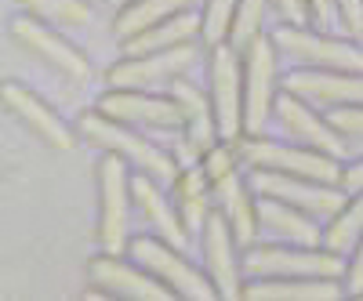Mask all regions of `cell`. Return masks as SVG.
I'll return each instance as SVG.
<instances>
[{
    "mask_svg": "<svg viewBox=\"0 0 363 301\" xmlns=\"http://www.w3.org/2000/svg\"><path fill=\"white\" fill-rule=\"evenodd\" d=\"M272 47L294 69H338V73H363V44L349 37H335L330 29L291 25L280 22L269 33Z\"/></svg>",
    "mask_w": 363,
    "mask_h": 301,
    "instance_id": "obj_1",
    "label": "cell"
},
{
    "mask_svg": "<svg viewBox=\"0 0 363 301\" xmlns=\"http://www.w3.org/2000/svg\"><path fill=\"white\" fill-rule=\"evenodd\" d=\"M244 280H342L345 258L327 247H294V244H251L240 254Z\"/></svg>",
    "mask_w": 363,
    "mask_h": 301,
    "instance_id": "obj_2",
    "label": "cell"
},
{
    "mask_svg": "<svg viewBox=\"0 0 363 301\" xmlns=\"http://www.w3.org/2000/svg\"><path fill=\"white\" fill-rule=\"evenodd\" d=\"M77 131L91 142L106 149V153H116L120 160H124L128 167L157 178L160 186H171V178L178 174V164L174 157L167 153V149H160L157 142H149L138 127H128V124H116V120L102 116L99 109H91L77 120Z\"/></svg>",
    "mask_w": 363,
    "mask_h": 301,
    "instance_id": "obj_3",
    "label": "cell"
},
{
    "mask_svg": "<svg viewBox=\"0 0 363 301\" xmlns=\"http://www.w3.org/2000/svg\"><path fill=\"white\" fill-rule=\"evenodd\" d=\"M240 160L244 171H280L294 178H309V182L338 186L342 160L320 153V149L298 145V142H277L265 135H244L240 138Z\"/></svg>",
    "mask_w": 363,
    "mask_h": 301,
    "instance_id": "obj_4",
    "label": "cell"
},
{
    "mask_svg": "<svg viewBox=\"0 0 363 301\" xmlns=\"http://www.w3.org/2000/svg\"><path fill=\"white\" fill-rule=\"evenodd\" d=\"M128 254L131 261H138L145 273H153L167 290H174V297H189V301H218L215 283L207 280L203 268H196L178 247L164 244L160 236H135L128 239Z\"/></svg>",
    "mask_w": 363,
    "mask_h": 301,
    "instance_id": "obj_5",
    "label": "cell"
},
{
    "mask_svg": "<svg viewBox=\"0 0 363 301\" xmlns=\"http://www.w3.org/2000/svg\"><path fill=\"white\" fill-rule=\"evenodd\" d=\"M240 66H244V135H265L272 102L280 95V55L269 33L255 37L240 51Z\"/></svg>",
    "mask_w": 363,
    "mask_h": 301,
    "instance_id": "obj_6",
    "label": "cell"
},
{
    "mask_svg": "<svg viewBox=\"0 0 363 301\" xmlns=\"http://www.w3.org/2000/svg\"><path fill=\"white\" fill-rule=\"evenodd\" d=\"M131 210V167L106 153L99 160V244L106 254H128Z\"/></svg>",
    "mask_w": 363,
    "mask_h": 301,
    "instance_id": "obj_7",
    "label": "cell"
},
{
    "mask_svg": "<svg viewBox=\"0 0 363 301\" xmlns=\"http://www.w3.org/2000/svg\"><path fill=\"white\" fill-rule=\"evenodd\" d=\"M207 76H211V109H215V127L222 142L244 138V66L240 51L229 44L207 47Z\"/></svg>",
    "mask_w": 363,
    "mask_h": 301,
    "instance_id": "obj_8",
    "label": "cell"
},
{
    "mask_svg": "<svg viewBox=\"0 0 363 301\" xmlns=\"http://www.w3.org/2000/svg\"><path fill=\"white\" fill-rule=\"evenodd\" d=\"M200 58H203L200 40L178 44L167 51H153V55H124L106 73V80H109V87H128V91H157V87H167L171 80L186 76Z\"/></svg>",
    "mask_w": 363,
    "mask_h": 301,
    "instance_id": "obj_9",
    "label": "cell"
},
{
    "mask_svg": "<svg viewBox=\"0 0 363 301\" xmlns=\"http://www.w3.org/2000/svg\"><path fill=\"white\" fill-rule=\"evenodd\" d=\"M8 29H11V40H15L22 51H29L33 58H40V62H44L48 69H55L58 76H66V80H73V84L91 80V62H87V58H84L66 37H58L55 25H48V22H40V18H33V15H15Z\"/></svg>",
    "mask_w": 363,
    "mask_h": 301,
    "instance_id": "obj_10",
    "label": "cell"
},
{
    "mask_svg": "<svg viewBox=\"0 0 363 301\" xmlns=\"http://www.w3.org/2000/svg\"><path fill=\"white\" fill-rule=\"evenodd\" d=\"M247 182L258 196H272L284 200L298 210H306L309 218L327 222L338 215V207L345 203V189L342 186H323V182H309V178H294V174H280V171H247Z\"/></svg>",
    "mask_w": 363,
    "mask_h": 301,
    "instance_id": "obj_11",
    "label": "cell"
},
{
    "mask_svg": "<svg viewBox=\"0 0 363 301\" xmlns=\"http://www.w3.org/2000/svg\"><path fill=\"white\" fill-rule=\"evenodd\" d=\"M87 283L91 297H131V301H171L174 290H167L153 273H145L138 261H124V254H99L87 261Z\"/></svg>",
    "mask_w": 363,
    "mask_h": 301,
    "instance_id": "obj_12",
    "label": "cell"
},
{
    "mask_svg": "<svg viewBox=\"0 0 363 301\" xmlns=\"http://www.w3.org/2000/svg\"><path fill=\"white\" fill-rule=\"evenodd\" d=\"M99 113L116 120L128 127H145V131H160V135H178L182 131V113L174 98L164 91H128V87H113L99 98Z\"/></svg>",
    "mask_w": 363,
    "mask_h": 301,
    "instance_id": "obj_13",
    "label": "cell"
},
{
    "mask_svg": "<svg viewBox=\"0 0 363 301\" xmlns=\"http://www.w3.org/2000/svg\"><path fill=\"white\" fill-rule=\"evenodd\" d=\"M200 254H203V273L207 280L215 283L218 297H240L244 290V265H240V254L244 247L233 239V229L225 225V218L218 215L215 207L207 210V218L200 225Z\"/></svg>",
    "mask_w": 363,
    "mask_h": 301,
    "instance_id": "obj_14",
    "label": "cell"
},
{
    "mask_svg": "<svg viewBox=\"0 0 363 301\" xmlns=\"http://www.w3.org/2000/svg\"><path fill=\"white\" fill-rule=\"evenodd\" d=\"M272 120L284 127V135H287L291 142L309 145V149H320V153L335 157V160H342V164H345L349 153H352V145H349L335 127H330L327 113L313 109L309 102H301V98H294V95H287V91H280L277 102H272Z\"/></svg>",
    "mask_w": 363,
    "mask_h": 301,
    "instance_id": "obj_15",
    "label": "cell"
},
{
    "mask_svg": "<svg viewBox=\"0 0 363 301\" xmlns=\"http://www.w3.org/2000/svg\"><path fill=\"white\" fill-rule=\"evenodd\" d=\"M280 91L309 102L320 113L363 106V73H338V69H291L280 80Z\"/></svg>",
    "mask_w": 363,
    "mask_h": 301,
    "instance_id": "obj_16",
    "label": "cell"
},
{
    "mask_svg": "<svg viewBox=\"0 0 363 301\" xmlns=\"http://www.w3.org/2000/svg\"><path fill=\"white\" fill-rule=\"evenodd\" d=\"M0 106H4L22 127L33 131L44 145L58 149V153L77 149V131L44 98H37L33 91H29L26 84H18V80H4V84H0Z\"/></svg>",
    "mask_w": 363,
    "mask_h": 301,
    "instance_id": "obj_17",
    "label": "cell"
},
{
    "mask_svg": "<svg viewBox=\"0 0 363 301\" xmlns=\"http://www.w3.org/2000/svg\"><path fill=\"white\" fill-rule=\"evenodd\" d=\"M255 215H258V239L265 236L272 244H294V247H320L323 239V222L309 218L306 210L284 200L255 193Z\"/></svg>",
    "mask_w": 363,
    "mask_h": 301,
    "instance_id": "obj_18",
    "label": "cell"
},
{
    "mask_svg": "<svg viewBox=\"0 0 363 301\" xmlns=\"http://www.w3.org/2000/svg\"><path fill=\"white\" fill-rule=\"evenodd\" d=\"M131 203H135L138 215L145 218V225L153 229L164 244H171V247H178V251H186V247L193 244L189 229L182 225L174 203L164 196V186L157 182V178H149V174H142V171L131 174Z\"/></svg>",
    "mask_w": 363,
    "mask_h": 301,
    "instance_id": "obj_19",
    "label": "cell"
},
{
    "mask_svg": "<svg viewBox=\"0 0 363 301\" xmlns=\"http://www.w3.org/2000/svg\"><path fill=\"white\" fill-rule=\"evenodd\" d=\"M211 196H215V210L225 218V225L233 229V239L240 247L258 244V215H255V189L247 182L244 171H236L222 182L211 186Z\"/></svg>",
    "mask_w": 363,
    "mask_h": 301,
    "instance_id": "obj_20",
    "label": "cell"
},
{
    "mask_svg": "<svg viewBox=\"0 0 363 301\" xmlns=\"http://www.w3.org/2000/svg\"><path fill=\"white\" fill-rule=\"evenodd\" d=\"M167 95L174 98L178 113H182V138L189 142V149L200 157L203 149H211L218 142V127H215V109H211V98L207 91H200V87L186 76H178L167 84Z\"/></svg>",
    "mask_w": 363,
    "mask_h": 301,
    "instance_id": "obj_21",
    "label": "cell"
},
{
    "mask_svg": "<svg viewBox=\"0 0 363 301\" xmlns=\"http://www.w3.org/2000/svg\"><path fill=\"white\" fill-rule=\"evenodd\" d=\"M240 297L251 301H338L345 297L342 280H244Z\"/></svg>",
    "mask_w": 363,
    "mask_h": 301,
    "instance_id": "obj_22",
    "label": "cell"
},
{
    "mask_svg": "<svg viewBox=\"0 0 363 301\" xmlns=\"http://www.w3.org/2000/svg\"><path fill=\"white\" fill-rule=\"evenodd\" d=\"M171 203L178 210L182 225L189 229V236L200 232L207 210L215 207V196H211V182L203 178L200 164H189V167H178V174L171 178Z\"/></svg>",
    "mask_w": 363,
    "mask_h": 301,
    "instance_id": "obj_23",
    "label": "cell"
},
{
    "mask_svg": "<svg viewBox=\"0 0 363 301\" xmlns=\"http://www.w3.org/2000/svg\"><path fill=\"white\" fill-rule=\"evenodd\" d=\"M200 40V11H182L171 15L157 25L142 29V33L124 40V55H153V51H167L178 44H193Z\"/></svg>",
    "mask_w": 363,
    "mask_h": 301,
    "instance_id": "obj_24",
    "label": "cell"
},
{
    "mask_svg": "<svg viewBox=\"0 0 363 301\" xmlns=\"http://www.w3.org/2000/svg\"><path fill=\"white\" fill-rule=\"evenodd\" d=\"M200 0H131V4L116 8V18H113V33L116 40L124 44L128 37L142 33V29L157 25L171 15H182V11H196Z\"/></svg>",
    "mask_w": 363,
    "mask_h": 301,
    "instance_id": "obj_25",
    "label": "cell"
},
{
    "mask_svg": "<svg viewBox=\"0 0 363 301\" xmlns=\"http://www.w3.org/2000/svg\"><path fill=\"white\" fill-rule=\"evenodd\" d=\"M359 236H363V189L345 193V203L338 207V215L323 222V239H320V247H327L330 254L349 258V251L356 247Z\"/></svg>",
    "mask_w": 363,
    "mask_h": 301,
    "instance_id": "obj_26",
    "label": "cell"
},
{
    "mask_svg": "<svg viewBox=\"0 0 363 301\" xmlns=\"http://www.w3.org/2000/svg\"><path fill=\"white\" fill-rule=\"evenodd\" d=\"M26 15H33L55 29H80L95 22V8L87 0H18Z\"/></svg>",
    "mask_w": 363,
    "mask_h": 301,
    "instance_id": "obj_27",
    "label": "cell"
},
{
    "mask_svg": "<svg viewBox=\"0 0 363 301\" xmlns=\"http://www.w3.org/2000/svg\"><path fill=\"white\" fill-rule=\"evenodd\" d=\"M269 11H272V0H236V11H233V25H229L225 44L233 51H244L255 37L265 33Z\"/></svg>",
    "mask_w": 363,
    "mask_h": 301,
    "instance_id": "obj_28",
    "label": "cell"
},
{
    "mask_svg": "<svg viewBox=\"0 0 363 301\" xmlns=\"http://www.w3.org/2000/svg\"><path fill=\"white\" fill-rule=\"evenodd\" d=\"M196 164H200V171H203V178H207L211 186L222 182V178L244 171V160H240V142H222L218 138L211 149H203Z\"/></svg>",
    "mask_w": 363,
    "mask_h": 301,
    "instance_id": "obj_29",
    "label": "cell"
},
{
    "mask_svg": "<svg viewBox=\"0 0 363 301\" xmlns=\"http://www.w3.org/2000/svg\"><path fill=\"white\" fill-rule=\"evenodd\" d=\"M233 11H236V0H203V8H200V44L203 47L225 44Z\"/></svg>",
    "mask_w": 363,
    "mask_h": 301,
    "instance_id": "obj_30",
    "label": "cell"
},
{
    "mask_svg": "<svg viewBox=\"0 0 363 301\" xmlns=\"http://www.w3.org/2000/svg\"><path fill=\"white\" fill-rule=\"evenodd\" d=\"M330 127H335L349 145H363V106H345V109H330L327 113Z\"/></svg>",
    "mask_w": 363,
    "mask_h": 301,
    "instance_id": "obj_31",
    "label": "cell"
},
{
    "mask_svg": "<svg viewBox=\"0 0 363 301\" xmlns=\"http://www.w3.org/2000/svg\"><path fill=\"white\" fill-rule=\"evenodd\" d=\"M335 22L349 40L363 44V0H335Z\"/></svg>",
    "mask_w": 363,
    "mask_h": 301,
    "instance_id": "obj_32",
    "label": "cell"
},
{
    "mask_svg": "<svg viewBox=\"0 0 363 301\" xmlns=\"http://www.w3.org/2000/svg\"><path fill=\"white\" fill-rule=\"evenodd\" d=\"M342 287L352 297H363V236L356 239V247L345 258V273H342Z\"/></svg>",
    "mask_w": 363,
    "mask_h": 301,
    "instance_id": "obj_33",
    "label": "cell"
},
{
    "mask_svg": "<svg viewBox=\"0 0 363 301\" xmlns=\"http://www.w3.org/2000/svg\"><path fill=\"white\" fill-rule=\"evenodd\" d=\"M306 11H309V25L313 29H335V0H306Z\"/></svg>",
    "mask_w": 363,
    "mask_h": 301,
    "instance_id": "obj_34",
    "label": "cell"
},
{
    "mask_svg": "<svg viewBox=\"0 0 363 301\" xmlns=\"http://www.w3.org/2000/svg\"><path fill=\"white\" fill-rule=\"evenodd\" d=\"M272 11L280 15V22H291V25H309L306 0H272Z\"/></svg>",
    "mask_w": 363,
    "mask_h": 301,
    "instance_id": "obj_35",
    "label": "cell"
},
{
    "mask_svg": "<svg viewBox=\"0 0 363 301\" xmlns=\"http://www.w3.org/2000/svg\"><path fill=\"white\" fill-rule=\"evenodd\" d=\"M338 186H342L345 193L363 189V157H359V160H345V164H342V178H338Z\"/></svg>",
    "mask_w": 363,
    "mask_h": 301,
    "instance_id": "obj_36",
    "label": "cell"
},
{
    "mask_svg": "<svg viewBox=\"0 0 363 301\" xmlns=\"http://www.w3.org/2000/svg\"><path fill=\"white\" fill-rule=\"evenodd\" d=\"M109 4H113V8H124V4H131V0H109Z\"/></svg>",
    "mask_w": 363,
    "mask_h": 301,
    "instance_id": "obj_37",
    "label": "cell"
}]
</instances>
